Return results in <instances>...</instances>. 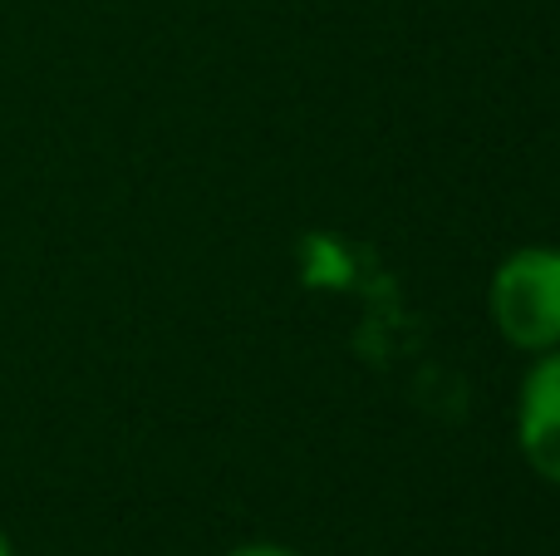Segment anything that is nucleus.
Wrapping results in <instances>:
<instances>
[{
	"instance_id": "7ed1b4c3",
	"label": "nucleus",
	"mask_w": 560,
	"mask_h": 556,
	"mask_svg": "<svg viewBox=\"0 0 560 556\" xmlns=\"http://www.w3.org/2000/svg\"><path fill=\"white\" fill-rule=\"evenodd\" d=\"M232 556H295V552H285V547H242Z\"/></svg>"
},
{
	"instance_id": "f03ea898",
	"label": "nucleus",
	"mask_w": 560,
	"mask_h": 556,
	"mask_svg": "<svg viewBox=\"0 0 560 556\" xmlns=\"http://www.w3.org/2000/svg\"><path fill=\"white\" fill-rule=\"evenodd\" d=\"M516 439L522 453L546 483L560 488V345L532 364L516 409Z\"/></svg>"
},
{
	"instance_id": "f257e3e1",
	"label": "nucleus",
	"mask_w": 560,
	"mask_h": 556,
	"mask_svg": "<svg viewBox=\"0 0 560 556\" xmlns=\"http://www.w3.org/2000/svg\"><path fill=\"white\" fill-rule=\"evenodd\" d=\"M492 321L522 350H556L560 345V252L526 246L506 256L492 281Z\"/></svg>"
},
{
	"instance_id": "20e7f679",
	"label": "nucleus",
	"mask_w": 560,
	"mask_h": 556,
	"mask_svg": "<svg viewBox=\"0 0 560 556\" xmlns=\"http://www.w3.org/2000/svg\"><path fill=\"white\" fill-rule=\"evenodd\" d=\"M0 556H15V552H10V537H5V532H0Z\"/></svg>"
}]
</instances>
